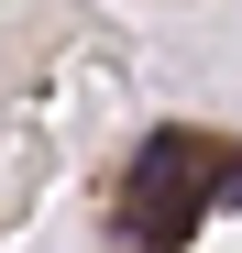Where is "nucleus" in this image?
Listing matches in <instances>:
<instances>
[{"instance_id":"nucleus-1","label":"nucleus","mask_w":242,"mask_h":253,"mask_svg":"<svg viewBox=\"0 0 242 253\" xmlns=\"http://www.w3.org/2000/svg\"><path fill=\"white\" fill-rule=\"evenodd\" d=\"M88 220L99 253H242V121H143Z\"/></svg>"}]
</instances>
